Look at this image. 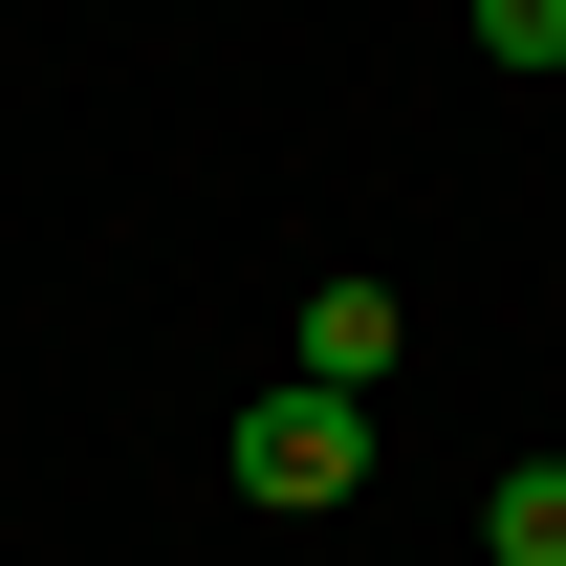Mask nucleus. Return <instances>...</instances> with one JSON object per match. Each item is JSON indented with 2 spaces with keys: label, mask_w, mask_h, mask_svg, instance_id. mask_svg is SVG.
<instances>
[{
  "label": "nucleus",
  "mask_w": 566,
  "mask_h": 566,
  "mask_svg": "<svg viewBox=\"0 0 566 566\" xmlns=\"http://www.w3.org/2000/svg\"><path fill=\"white\" fill-rule=\"evenodd\" d=\"M480 66H501V87H545V66H566V0H480Z\"/></svg>",
  "instance_id": "nucleus-4"
},
{
  "label": "nucleus",
  "mask_w": 566,
  "mask_h": 566,
  "mask_svg": "<svg viewBox=\"0 0 566 566\" xmlns=\"http://www.w3.org/2000/svg\"><path fill=\"white\" fill-rule=\"evenodd\" d=\"M480 566H566V458H501L480 480Z\"/></svg>",
  "instance_id": "nucleus-3"
},
{
  "label": "nucleus",
  "mask_w": 566,
  "mask_h": 566,
  "mask_svg": "<svg viewBox=\"0 0 566 566\" xmlns=\"http://www.w3.org/2000/svg\"><path fill=\"white\" fill-rule=\"evenodd\" d=\"M218 458H240V501H283V523H327V501L370 480V392H305V370H283L262 415L218 436Z\"/></svg>",
  "instance_id": "nucleus-1"
},
{
  "label": "nucleus",
  "mask_w": 566,
  "mask_h": 566,
  "mask_svg": "<svg viewBox=\"0 0 566 566\" xmlns=\"http://www.w3.org/2000/svg\"><path fill=\"white\" fill-rule=\"evenodd\" d=\"M392 349H415V305H392V283H305V327H283V370H305V392H370Z\"/></svg>",
  "instance_id": "nucleus-2"
}]
</instances>
